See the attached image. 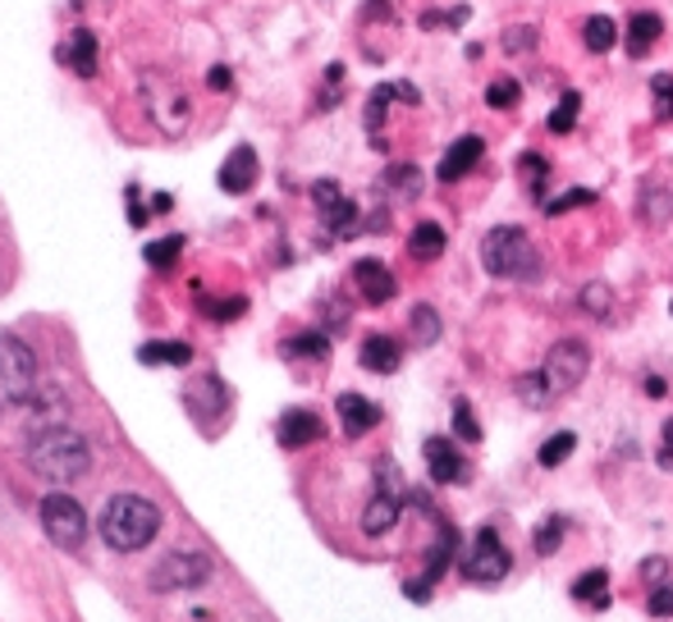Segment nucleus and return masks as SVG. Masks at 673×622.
<instances>
[{
    "mask_svg": "<svg viewBox=\"0 0 673 622\" xmlns=\"http://www.w3.org/2000/svg\"><path fill=\"white\" fill-rule=\"evenodd\" d=\"M28 466L56 485L83 481L92 472V444L79 431H69V425H47V431L28 440Z\"/></svg>",
    "mask_w": 673,
    "mask_h": 622,
    "instance_id": "1",
    "label": "nucleus"
},
{
    "mask_svg": "<svg viewBox=\"0 0 673 622\" xmlns=\"http://www.w3.org/2000/svg\"><path fill=\"white\" fill-rule=\"evenodd\" d=\"M161 531V509L142 494H115L101 509V540L115 554H133L142 544H152Z\"/></svg>",
    "mask_w": 673,
    "mask_h": 622,
    "instance_id": "2",
    "label": "nucleus"
},
{
    "mask_svg": "<svg viewBox=\"0 0 673 622\" xmlns=\"http://www.w3.org/2000/svg\"><path fill=\"white\" fill-rule=\"evenodd\" d=\"M481 265H485V275H495V280H522V275H536V248L532 239L522 233L518 224H500L491 229L481 239Z\"/></svg>",
    "mask_w": 673,
    "mask_h": 622,
    "instance_id": "3",
    "label": "nucleus"
},
{
    "mask_svg": "<svg viewBox=\"0 0 673 622\" xmlns=\"http://www.w3.org/2000/svg\"><path fill=\"white\" fill-rule=\"evenodd\" d=\"M37 399V353L19 334H0V408H23Z\"/></svg>",
    "mask_w": 673,
    "mask_h": 622,
    "instance_id": "4",
    "label": "nucleus"
},
{
    "mask_svg": "<svg viewBox=\"0 0 673 622\" xmlns=\"http://www.w3.org/2000/svg\"><path fill=\"white\" fill-rule=\"evenodd\" d=\"M586 371H591V348L582 339H559L545 353L541 380H545V389H550L554 399H564V394H573V389L586 380Z\"/></svg>",
    "mask_w": 673,
    "mask_h": 622,
    "instance_id": "5",
    "label": "nucleus"
},
{
    "mask_svg": "<svg viewBox=\"0 0 673 622\" xmlns=\"http://www.w3.org/2000/svg\"><path fill=\"white\" fill-rule=\"evenodd\" d=\"M42 531H47L56 544H64V550H79L83 535H88L83 503L73 499V494H64V490L47 494V499H42Z\"/></svg>",
    "mask_w": 673,
    "mask_h": 622,
    "instance_id": "6",
    "label": "nucleus"
},
{
    "mask_svg": "<svg viewBox=\"0 0 673 622\" xmlns=\"http://www.w3.org/2000/svg\"><path fill=\"white\" fill-rule=\"evenodd\" d=\"M211 559L207 554H193V550H179V554H165L157 568H152V591H193L211 576Z\"/></svg>",
    "mask_w": 673,
    "mask_h": 622,
    "instance_id": "7",
    "label": "nucleus"
},
{
    "mask_svg": "<svg viewBox=\"0 0 673 622\" xmlns=\"http://www.w3.org/2000/svg\"><path fill=\"white\" fill-rule=\"evenodd\" d=\"M509 568H513V559H509V550H504V540H500L491 526H481L476 540H472V554L463 559V572H468L472 581H485V586H495V581L509 576Z\"/></svg>",
    "mask_w": 673,
    "mask_h": 622,
    "instance_id": "8",
    "label": "nucleus"
},
{
    "mask_svg": "<svg viewBox=\"0 0 673 622\" xmlns=\"http://www.w3.org/2000/svg\"><path fill=\"white\" fill-rule=\"evenodd\" d=\"M403 513V494H399V472L394 462H381V490L371 494V503L362 509V531L366 535H385Z\"/></svg>",
    "mask_w": 673,
    "mask_h": 622,
    "instance_id": "9",
    "label": "nucleus"
},
{
    "mask_svg": "<svg viewBox=\"0 0 673 622\" xmlns=\"http://www.w3.org/2000/svg\"><path fill=\"white\" fill-rule=\"evenodd\" d=\"M312 202L321 207V215H325V224H330L334 239H353V233H358V207L344 198L334 179H321V183L312 188Z\"/></svg>",
    "mask_w": 673,
    "mask_h": 622,
    "instance_id": "10",
    "label": "nucleus"
},
{
    "mask_svg": "<svg viewBox=\"0 0 673 622\" xmlns=\"http://www.w3.org/2000/svg\"><path fill=\"white\" fill-rule=\"evenodd\" d=\"M147 106H152V120H157L165 133H183V124H189V97H183L174 83L147 78Z\"/></svg>",
    "mask_w": 673,
    "mask_h": 622,
    "instance_id": "11",
    "label": "nucleus"
},
{
    "mask_svg": "<svg viewBox=\"0 0 673 622\" xmlns=\"http://www.w3.org/2000/svg\"><path fill=\"white\" fill-rule=\"evenodd\" d=\"M422 453H426V466H431V481H440V485H468L472 466H468V458L454 449V440L431 435Z\"/></svg>",
    "mask_w": 673,
    "mask_h": 622,
    "instance_id": "12",
    "label": "nucleus"
},
{
    "mask_svg": "<svg viewBox=\"0 0 673 622\" xmlns=\"http://www.w3.org/2000/svg\"><path fill=\"white\" fill-rule=\"evenodd\" d=\"M353 284H358L362 302H371V307H385V302L399 293V284H394V275H390V265L376 261V257H362V261L353 265Z\"/></svg>",
    "mask_w": 673,
    "mask_h": 622,
    "instance_id": "13",
    "label": "nucleus"
},
{
    "mask_svg": "<svg viewBox=\"0 0 673 622\" xmlns=\"http://www.w3.org/2000/svg\"><path fill=\"white\" fill-rule=\"evenodd\" d=\"M325 435V425H321V417L312 412V408H289L284 417H280V425H275V440L284 444V449H308V444H317Z\"/></svg>",
    "mask_w": 673,
    "mask_h": 622,
    "instance_id": "14",
    "label": "nucleus"
},
{
    "mask_svg": "<svg viewBox=\"0 0 673 622\" xmlns=\"http://www.w3.org/2000/svg\"><path fill=\"white\" fill-rule=\"evenodd\" d=\"M481 156H485V142L476 138V133H468V138H459L454 147L444 151V161H440V183H459V179H468L476 165H481Z\"/></svg>",
    "mask_w": 673,
    "mask_h": 622,
    "instance_id": "15",
    "label": "nucleus"
},
{
    "mask_svg": "<svg viewBox=\"0 0 673 622\" xmlns=\"http://www.w3.org/2000/svg\"><path fill=\"white\" fill-rule=\"evenodd\" d=\"M257 183V151L252 147H234L230 156H224L220 165V188L230 192V198H239V192H248Z\"/></svg>",
    "mask_w": 673,
    "mask_h": 622,
    "instance_id": "16",
    "label": "nucleus"
},
{
    "mask_svg": "<svg viewBox=\"0 0 673 622\" xmlns=\"http://www.w3.org/2000/svg\"><path fill=\"white\" fill-rule=\"evenodd\" d=\"M358 358H362V367H366L371 375H394L399 362H403V348H399V339H390V334H366Z\"/></svg>",
    "mask_w": 673,
    "mask_h": 622,
    "instance_id": "17",
    "label": "nucleus"
},
{
    "mask_svg": "<svg viewBox=\"0 0 673 622\" xmlns=\"http://www.w3.org/2000/svg\"><path fill=\"white\" fill-rule=\"evenodd\" d=\"M334 408H340V425H344L349 440L376 431V421H381V408L371 403V399H362V394H340V403H334Z\"/></svg>",
    "mask_w": 673,
    "mask_h": 622,
    "instance_id": "18",
    "label": "nucleus"
},
{
    "mask_svg": "<svg viewBox=\"0 0 673 622\" xmlns=\"http://www.w3.org/2000/svg\"><path fill=\"white\" fill-rule=\"evenodd\" d=\"M97 47H101L97 37H92L88 28H79V32L64 37V47H60L56 56H60V64H69L79 78H92V73H97Z\"/></svg>",
    "mask_w": 673,
    "mask_h": 622,
    "instance_id": "19",
    "label": "nucleus"
},
{
    "mask_svg": "<svg viewBox=\"0 0 673 622\" xmlns=\"http://www.w3.org/2000/svg\"><path fill=\"white\" fill-rule=\"evenodd\" d=\"M660 32H664V19L660 14H651V10H642V14H632L627 19V56L632 60H642V56H651L655 51V42H660Z\"/></svg>",
    "mask_w": 673,
    "mask_h": 622,
    "instance_id": "20",
    "label": "nucleus"
},
{
    "mask_svg": "<svg viewBox=\"0 0 673 622\" xmlns=\"http://www.w3.org/2000/svg\"><path fill=\"white\" fill-rule=\"evenodd\" d=\"M394 97H399V101H408V106H418V101H422L413 83H381L376 92L366 97V129H371V133H376V129L385 124V110H390V101H394Z\"/></svg>",
    "mask_w": 673,
    "mask_h": 622,
    "instance_id": "21",
    "label": "nucleus"
},
{
    "mask_svg": "<svg viewBox=\"0 0 673 622\" xmlns=\"http://www.w3.org/2000/svg\"><path fill=\"white\" fill-rule=\"evenodd\" d=\"M444 229L435 224V220H422V224H413V233H408V252H413L418 261H435L440 252H444Z\"/></svg>",
    "mask_w": 673,
    "mask_h": 622,
    "instance_id": "22",
    "label": "nucleus"
},
{
    "mask_svg": "<svg viewBox=\"0 0 673 622\" xmlns=\"http://www.w3.org/2000/svg\"><path fill=\"white\" fill-rule=\"evenodd\" d=\"M138 362H147V367H189L193 362V348L189 343H142L138 348Z\"/></svg>",
    "mask_w": 673,
    "mask_h": 622,
    "instance_id": "23",
    "label": "nucleus"
},
{
    "mask_svg": "<svg viewBox=\"0 0 673 622\" xmlns=\"http://www.w3.org/2000/svg\"><path fill=\"white\" fill-rule=\"evenodd\" d=\"M573 600L595 604V609H605V604H610V572H605V568H591V572H582V576L573 581Z\"/></svg>",
    "mask_w": 673,
    "mask_h": 622,
    "instance_id": "24",
    "label": "nucleus"
},
{
    "mask_svg": "<svg viewBox=\"0 0 673 622\" xmlns=\"http://www.w3.org/2000/svg\"><path fill=\"white\" fill-rule=\"evenodd\" d=\"M518 174H522V183H528L532 198L545 202V179H550V161H545V156L522 151V156H518Z\"/></svg>",
    "mask_w": 673,
    "mask_h": 622,
    "instance_id": "25",
    "label": "nucleus"
},
{
    "mask_svg": "<svg viewBox=\"0 0 673 622\" xmlns=\"http://www.w3.org/2000/svg\"><path fill=\"white\" fill-rule=\"evenodd\" d=\"M582 42H586V51L605 56V51L619 42V28H614V19H610V14H591V19H586V28H582Z\"/></svg>",
    "mask_w": 673,
    "mask_h": 622,
    "instance_id": "26",
    "label": "nucleus"
},
{
    "mask_svg": "<svg viewBox=\"0 0 673 622\" xmlns=\"http://www.w3.org/2000/svg\"><path fill=\"white\" fill-rule=\"evenodd\" d=\"M381 183H385V188L394 192L399 202H413L418 192H422V170H418V165H390Z\"/></svg>",
    "mask_w": 673,
    "mask_h": 622,
    "instance_id": "27",
    "label": "nucleus"
},
{
    "mask_svg": "<svg viewBox=\"0 0 673 622\" xmlns=\"http://www.w3.org/2000/svg\"><path fill=\"white\" fill-rule=\"evenodd\" d=\"M564 535H569V522L564 518H545L541 526H536V535H532V550L541 554V559H550V554H559V544H564Z\"/></svg>",
    "mask_w": 673,
    "mask_h": 622,
    "instance_id": "28",
    "label": "nucleus"
},
{
    "mask_svg": "<svg viewBox=\"0 0 673 622\" xmlns=\"http://www.w3.org/2000/svg\"><path fill=\"white\" fill-rule=\"evenodd\" d=\"M408 330H413V343H418V348H431V343L440 339V311H435V307H413Z\"/></svg>",
    "mask_w": 673,
    "mask_h": 622,
    "instance_id": "29",
    "label": "nucleus"
},
{
    "mask_svg": "<svg viewBox=\"0 0 673 622\" xmlns=\"http://www.w3.org/2000/svg\"><path fill=\"white\" fill-rule=\"evenodd\" d=\"M330 353V339L325 334H317V330H308V334H293L289 343H284V358H325Z\"/></svg>",
    "mask_w": 673,
    "mask_h": 622,
    "instance_id": "30",
    "label": "nucleus"
},
{
    "mask_svg": "<svg viewBox=\"0 0 673 622\" xmlns=\"http://www.w3.org/2000/svg\"><path fill=\"white\" fill-rule=\"evenodd\" d=\"M573 449H577V435H573V431H559V435H550V440L541 444L536 462H541V466H559V462L573 458Z\"/></svg>",
    "mask_w": 673,
    "mask_h": 622,
    "instance_id": "31",
    "label": "nucleus"
},
{
    "mask_svg": "<svg viewBox=\"0 0 673 622\" xmlns=\"http://www.w3.org/2000/svg\"><path fill=\"white\" fill-rule=\"evenodd\" d=\"M577 110H582V97L577 92H564L559 97V106L550 110V133H573V124H577Z\"/></svg>",
    "mask_w": 673,
    "mask_h": 622,
    "instance_id": "32",
    "label": "nucleus"
},
{
    "mask_svg": "<svg viewBox=\"0 0 673 622\" xmlns=\"http://www.w3.org/2000/svg\"><path fill=\"white\" fill-rule=\"evenodd\" d=\"M518 399L528 403L532 412H541V408H550V403H554V394H550V389H545L541 371H532V375H522V380H518Z\"/></svg>",
    "mask_w": 673,
    "mask_h": 622,
    "instance_id": "33",
    "label": "nucleus"
},
{
    "mask_svg": "<svg viewBox=\"0 0 673 622\" xmlns=\"http://www.w3.org/2000/svg\"><path fill=\"white\" fill-rule=\"evenodd\" d=\"M518 97H522V83H518V78H495V83L485 88V106H495V110H509Z\"/></svg>",
    "mask_w": 673,
    "mask_h": 622,
    "instance_id": "34",
    "label": "nucleus"
},
{
    "mask_svg": "<svg viewBox=\"0 0 673 622\" xmlns=\"http://www.w3.org/2000/svg\"><path fill=\"white\" fill-rule=\"evenodd\" d=\"M591 202H595V192H591V188H569L564 198L545 202V215H564V211H577V207H591Z\"/></svg>",
    "mask_w": 673,
    "mask_h": 622,
    "instance_id": "35",
    "label": "nucleus"
},
{
    "mask_svg": "<svg viewBox=\"0 0 673 622\" xmlns=\"http://www.w3.org/2000/svg\"><path fill=\"white\" fill-rule=\"evenodd\" d=\"M454 435H459V440H468V444H476V440H481V425H476V417H472V403H468V399H459V403H454Z\"/></svg>",
    "mask_w": 673,
    "mask_h": 622,
    "instance_id": "36",
    "label": "nucleus"
},
{
    "mask_svg": "<svg viewBox=\"0 0 673 622\" xmlns=\"http://www.w3.org/2000/svg\"><path fill=\"white\" fill-rule=\"evenodd\" d=\"M504 51L518 56V51H536V28L532 23H513L504 28Z\"/></svg>",
    "mask_w": 673,
    "mask_h": 622,
    "instance_id": "37",
    "label": "nucleus"
},
{
    "mask_svg": "<svg viewBox=\"0 0 673 622\" xmlns=\"http://www.w3.org/2000/svg\"><path fill=\"white\" fill-rule=\"evenodd\" d=\"M179 252H183V239L174 233V239H157L152 248H147V261H152L157 270H165V265H174V261H179Z\"/></svg>",
    "mask_w": 673,
    "mask_h": 622,
    "instance_id": "38",
    "label": "nucleus"
},
{
    "mask_svg": "<svg viewBox=\"0 0 673 622\" xmlns=\"http://www.w3.org/2000/svg\"><path fill=\"white\" fill-rule=\"evenodd\" d=\"M610 307H614V302H610V289H605V284H586V289H582V311H591V317L605 321Z\"/></svg>",
    "mask_w": 673,
    "mask_h": 622,
    "instance_id": "39",
    "label": "nucleus"
},
{
    "mask_svg": "<svg viewBox=\"0 0 673 622\" xmlns=\"http://www.w3.org/2000/svg\"><path fill=\"white\" fill-rule=\"evenodd\" d=\"M651 92H655V114H660V120H669V114H673V78L655 73L651 78Z\"/></svg>",
    "mask_w": 673,
    "mask_h": 622,
    "instance_id": "40",
    "label": "nucleus"
},
{
    "mask_svg": "<svg viewBox=\"0 0 673 622\" xmlns=\"http://www.w3.org/2000/svg\"><path fill=\"white\" fill-rule=\"evenodd\" d=\"M651 618H673V586L651 591Z\"/></svg>",
    "mask_w": 673,
    "mask_h": 622,
    "instance_id": "41",
    "label": "nucleus"
},
{
    "mask_svg": "<svg viewBox=\"0 0 673 622\" xmlns=\"http://www.w3.org/2000/svg\"><path fill=\"white\" fill-rule=\"evenodd\" d=\"M207 83H211L215 92H224V88H230V69H224V64H215V69L207 73Z\"/></svg>",
    "mask_w": 673,
    "mask_h": 622,
    "instance_id": "42",
    "label": "nucleus"
},
{
    "mask_svg": "<svg viewBox=\"0 0 673 622\" xmlns=\"http://www.w3.org/2000/svg\"><path fill=\"white\" fill-rule=\"evenodd\" d=\"M642 572H646V581H664V576H660V572H664V559H646Z\"/></svg>",
    "mask_w": 673,
    "mask_h": 622,
    "instance_id": "43",
    "label": "nucleus"
},
{
    "mask_svg": "<svg viewBox=\"0 0 673 622\" xmlns=\"http://www.w3.org/2000/svg\"><path fill=\"white\" fill-rule=\"evenodd\" d=\"M646 394H651V399H664V380H660V375L646 380Z\"/></svg>",
    "mask_w": 673,
    "mask_h": 622,
    "instance_id": "44",
    "label": "nucleus"
}]
</instances>
